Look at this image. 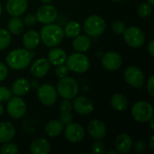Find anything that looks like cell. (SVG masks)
<instances>
[{
	"mask_svg": "<svg viewBox=\"0 0 154 154\" xmlns=\"http://www.w3.org/2000/svg\"><path fill=\"white\" fill-rule=\"evenodd\" d=\"M32 52L29 50L23 49H15L10 51L6 56V64L7 66L14 70H22L27 68L32 61Z\"/></svg>",
	"mask_w": 154,
	"mask_h": 154,
	"instance_id": "1",
	"label": "cell"
},
{
	"mask_svg": "<svg viewBox=\"0 0 154 154\" xmlns=\"http://www.w3.org/2000/svg\"><path fill=\"white\" fill-rule=\"evenodd\" d=\"M40 38L47 47L53 48L62 42L64 38V31L58 24H54L53 23H48L42 28Z\"/></svg>",
	"mask_w": 154,
	"mask_h": 154,
	"instance_id": "2",
	"label": "cell"
},
{
	"mask_svg": "<svg viewBox=\"0 0 154 154\" xmlns=\"http://www.w3.org/2000/svg\"><path fill=\"white\" fill-rule=\"evenodd\" d=\"M57 93L63 99H73L79 92V84L71 77H64L60 79L57 85Z\"/></svg>",
	"mask_w": 154,
	"mask_h": 154,
	"instance_id": "3",
	"label": "cell"
},
{
	"mask_svg": "<svg viewBox=\"0 0 154 154\" xmlns=\"http://www.w3.org/2000/svg\"><path fill=\"white\" fill-rule=\"evenodd\" d=\"M66 66L69 70L76 73H84L88 71L90 67V61L88 56L83 52H74L67 57Z\"/></svg>",
	"mask_w": 154,
	"mask_h": 154,
	"instance_id": "4",
	"label": "cell"
},
{
	"mask_svg": "<svg viewBox=\"0 0 154 154\" xmlns=\"http://www.w3.org/2000/svg\"><path fill=\"white\" fill-rule=\"evenodd\" d=\"M106 27V24L104 18L96 14L88 16L83 23V29L89 37H97L101 35L105 32Z\"/></svg>",
	"mask_w": 154,
	"mask_h": 154,
	"instance_id": "5",
	"label": "cell"
},
{
	"mask_svg": "<svg viewBox=\"0 0 154 154\" xmlns=\"http://www.w3.org/2000/svg\"><path fill=\"white\" fill-rule=\"evenodd\" d=\"M131 114L135 121L140 123H147L153 117V107L146 101H137L134 104Z\"/></svg>",
	"mask_w": 154,
	"mask_h": 154,
	"instance_id": "6",
	"label": "cell"
},
{
	"mask_svg": "<svg viewBox=\"0 0 154 154\" xmlns=\"http://www.w3.org/2000/svg\"><path fill=\"white\" fill-rule=\"evenodd\" d=\"M124 34L125 42L132 48H141L145 42V35L143 32L136 26H131L126 28Z\"/></svg>",
	"mask_w": 154,
	"mask_h": 154,
	"instance_id": "7",
	"label": "cell"
},
{
	"mask_svg": "<svg viewBox=\"0 0 154 154\" xmlns=\"http://www.w3.org/2000/svg\"><path fill=\"white\" fill-rule=\"evenodd\" d=\"M124 77L127 84L135 88H141L145 82V76L143 70L136 66H129L124 72Z\"/></svg>",
	"mask_w": 154,
	"mask_h": 154,
	"instance_id": "8",
	"label": "cell"
},
{
	"mask_svg": "<svg viewBox=\"0 0 154 154\" xmlns=\"http://www.w3.org/2000/svg\"><path fill=\"white\" fill-rule=\"evenodd\" d=\"M7 106H6V110L8 115L14 118V119H20L22 118L27 110V106H26V103L24 102V100L23 98H21L20 97H12L8 101H7Z\"/></svg>",
	"mask_w": 154,
	"mask_h": 154,
	"instance_id": "9",
	"label": "cell"
},
{
	"mask_svg": "<svg viewBox=\"0 0 154 154\" xmlns=\"http://www.w3.org/2000/svg\"><path fill=\"white\" fill-rule=\"evenodd\" d=\"M37 95L40 102L47 106L54 105L58 97L56 88L50 84H44L40 86L37 88Z\"/></svg>",
	"mask_w": 154,
	"mask_h": 154,
	"instance_id": "10",
	"label": "cell"
},
{
	"mask_svg": "<svg viewBox=\"0 0 154 154\" xmlns=\"http://www.w3.org/2000/svg\"><path fill=\"white\" fill-rule=\"evenodd\" d=\"M37 21L43 24H48L53 23L58 16V11L55 6L50 4H44L41 7L38 8L36 12Z\"/></svg>",
	"mask_w": 154,
	"mask_h": 154,
	"instance_id": "11",
	"label": "cell"
},
{
	"mask_svg": "<svg viewBox=\"0 0 154 154\" xmlns=\"http://www.w3.org/2000/svg\"><path fill=\"white\" fill-rule=\"evenodd\" d=\"M64 134L66 139L73 143H77L81 142L86 134L84 127L78 124V123H69L66 125L65 130H64Z\"/></svg>",
	"mask_w": 154,
	"mask_h": 154,
	"instance_id": "12",
	"label": "cell"
},
{
	"mask_svg": "<svg viewBox=\"0 0 154 154\" xmlns=\"http://www.w3.org/2000/svg\"><path fill=\"white\" fill-rule=\"evenodd\" d=\"M101 63L106 70L115 71L120 69L122 65V57L116 51H108L103 55Z\"/></svg>",
	"mask_w": 154,
	"mask_h": 154,
	"instance_id": "13",
	"label": "cell"
},
{
	"mask_svg": "<svg viewBox=\"0 0 154 154\" xmlns=\"http://www.w3.org/2000/svg\"><path fill=\"white\" fill-rule=\"evenodd\" d=\"M50 68L51 64L48 60L45 58H39L32 63L30 67V72L34 78L41 79L46 76L50 70Z\"/></svg>",
	"mask_w": 154,
	"mask_h": 154,
	"instance_id": "14",
	"label": "cell"
},
{
	"mask_svg": "<svg viewBox=\"0 0 154 154\" xmlns=\"http://www.w3.org/2000/svg\"><path fill=\"white\" fill-rule=\"evenodd\" d=\"M74 98L75 99L72 103V107L78 114L87 116L93 112L94 105L89 98L86 97H77Z\"/></svg>",
	"mask_w": 154,
	"mask_h": 154,
	"instance_id": "15",
	"label": "cell"
},
{
	"mask_svg": "<svg viewBox=\"0 0 154 154\" xmlns=\"http://www.w3.org/2000/svg\"><path fill=\"white\" fill-rule=\"evenodd\" d=\"M27 0H7L5 7L7 13L12 16H20L26 11Z\"/></svg>",
	"mask_w": 154,
	"mask_h": 154,
	"instance_id": "16",
	"label": "cell"
},
{
	"mask_svg": "<svg viewBox=\"0 0 154 154\" xmlns=\"http://www.w3.org/2000/svg\"><path fill=\"white\" fill-rule=\"evenodd\" d=\"M88 133L96 140H101L106 136V125L100 120H92L88 125Z\"/></svg>",
	"mask_w": 154,
	"mask_h": 154,
	"instance_id": "17",
	"label": "cell"
},
{
	"mask_svg": "<svg viewBox=\"0 0 154 154\" xmlns=\"http://www.w3.org/2000/svg\"><path fill=\"white\" fill-rule=\"evenodd\" d=\"M30 151L33 154H48L51 152V144L45 138L39 137L32 142Z\"/></svg>",
	"mask_w": 154,
	"mask_h": 154,
	"instance_id": "18",
	"label": "cell"
},
{
	"mask_svg": "<svg viewBox=\"0 0 154 154\" xmlns=\"http://www.w3.org/2000/svg\"><path fill=\"white\" fill-rule=\"evenodd\" d=\"M31 89L30 81L24 78H19L14 81L12 85V93L14 96L22 97L26 95Z\"/></svg>",
	"mask_w": 154,
	"mask_h": 154,
	"instance_id": "19",
	"label": "cell"
},
{
	"mask_svg": "<svg viewBox=\"0 0 154 154\" xmlns=\"http://www.w3.org/2000/svg\"><path fill=\"white\" fill-rule=\"evenodd\" d=\"M41 38L38 32L34 30H30L23 34V44L27 50H34L39 46Z\"/></svg>",
	"mask_w": 154,
	"mask_h": 154,
	"instance_id": "20",
	"label": "cell"
},
{
	"mask_svg": "<svg viewBox=\"0 0 154 154\" xmlns=\"http://www.w3.org/2000/svg\"><path fill=\"white\" fill-rule=\"evenodd\" d=\"M116 148L120 153H127L133 148V140L126 134H119L116 140Z\"/></svg>",
	"mask_w": 154,
	"mask_h": 154,
	"instance_id": "21",
	"label": "cell"
},
{
	"mask_svg": "<svg viewBox=\"0 0 154 154\" xmlns=\"http://www.w3.org/2000/svg\"><path fill=\"white\" fill-rule=\"evenodd\" d=\"M15 135V128L10 122L0 123V143H5L13 140Z\"/></svg>",
	"mask_w": 154,
	"mask_h": 154,
	"instance_id": "22",
	"label": "cell"
},
{
	"mask_svg": "<svg viewBox=\"0 0 154 154\" xmlns=\"http://www.w3.org/2000/svg\"><path fill=\"white\" fill-rule=\"evenodd\" d=\"M90 46L91 40L88 35L79 34L78 36L74 37V40L72 42V47L78 52H86L89 50Z\"/></svg>",
	"mask_w": 154,
	"mask_h": 154,
	"instance_id": "23",
	"label": "cell"
},
{
	"mask_svg": "<svg viewBox=\"0 0 154 154\" xmlns=\"http://www.w3.org/2000/svg\"><path fill=\"white\" fill-rule=\"evenodd\" d=\"M67 60V54L60 48H53L48 54V60L54 66L64 64Z\"/></svg>",
	"mask_w": 154,
	"mask_h": 154,
	"instance_id": "24",
	"label": "cell"
},
{
	"mask_svg": "<svg viewBox=\"0 0 154 154\" xmlns=\"http://www.w3.org/2000/svg\"><path fill=\"white\" fill-rule=\"evenodd\" d=\"M64 129V125L60 120H51L45 125V133L50 137L59 136Z\"/></svg>",
	"mask_w": 154,
	"mask_h": 154,
	"instance_id": "25",
	"label": "cell"
},
{
	"mask_svg": "<svg viewBox=\"0 0 154 154\" xmlns=\"http://www.w3.org/2000/svg\"><path fill=\"white\" fill-rule=\"evenodd\" d=\"M110 103H111L112 107L115 110L119 111V112L125 111L128 107L127 98L125 97V96L120 93H116L115 95H113V97H111Z\"/></svg>",
	"mask_w": 154,
	"mask_h": 154,
	"instance_id": "26",
	"label": "cell"
},
{
	"mask_svg": "<svg viewBox=\"0 0 154 154\" xmlns=\"http://www.w3.org/2000/svg\"><path fill=\"white\" fill-rule=\"evenodd\" d=\"M7 26L8 32L14 35L22 33V32L23 31V22L22 21V19L19 18V16H13L8 21Z\"/></svg>",
	"mask_w": 154,
	"mask_h": 154,
	"instance_id": "27",
	"label": "cell"
},
{
	"mask_svg": "<svg viewBox=\"0 0 154 154\" xmlns=\"http://www.w3.org/2000/svg\"><path fill=\"white\" fill-rule=\"evenodd\" d=\"M63 31H64V36H67L69 38H74L79 34H80L81 25L79 22L70 21L65 25Z\"/></svg>",
	"mask_w": 154,
	"mask_h": 154,
	"instance_id": "28",
	"label": "cell"
},
{
	"mask_svg": "<svg viewBox=\"0 0 154 154\" xmlns=\"http://www.w3.org/2000/svg\"><path fill=\"white\" fill-rule=\"evenodd\" d=\"M11 35L5 29H0V51L6 49L11 43Z\"/></svg>",
	"mask_w": 154,
	"mask_h": 154,
	"instance_id": "29",
	"label": "cell"
},
{
	"mask_svg": "<svg viewBox=\"0 0 154 154\" xmlns=\"http://www.w3.org/2000/svg\"><path fill=\"white\" fill-rule=\"evenodd\" d=\"M137 12H138V14L140 17L146 18L149 15H151V14L152 13V5H151L148 2L142 3L138 7Z\"/></svg>",
	"mask_w": 154,
	"mask_h": 154,
	"instance_id": "30",
	"label": "cell"
},
{
	"mask_svg": "<svg viewBox=\"0 0 154 154\" xmlns=\"http://www.w3.org/2000/svg\"><path fill=\"white\" fill-rule=\"evenodd\" d=\"M19 152L18 150V147L14 144V143H12L10 142H7V143H5L4 145L1 147L0 149V153H17Z\"/></svg>",
	"mask_w": 154,
	"mask_h": 154,
	"instance_id": "31",
	"label": "cell"
},
{
	"mask_svg": "<svg viewBox=\"0 0 154 154\" xmlns=\"http://www.w3.org/2000/svg\"><path fill=\"white\" fill-rule=\"evenodd\" d=\"M126 29V25L122 21H116L112 24V30L116 34H123Z\"/></svg>",
	"mask_w": 154,
	"mask_h": 154,
	"instance_id": "32",
	"label": "cell"
},
{
	"mask_svg": "<svg viewBox=\"0 0 154 154\" xmlns=\"http://www.w3.org/2000/svg\"><path fill=\"white\" fill-rule=\"evenodd\" d=\"M105 150H106V146H105L104 143L101 142L100 140L96 141L91 147V152L93 154L104 153Z\"/></svg>",
	"mask_w": 154,
	"mask_h": 154,
	"instance_id": "33",
	"label": "cell"
},
{
	"mask_svg": "<svg viewBox=\"0 0 154 154\" xmlns=\"http://www.w3.org/2000/svg\"><path fill=\"white\" fill-rule=\"evenodd\" d=\"M12 97V91L6 87L0 86V102H7Z\"/></svg>",
	"mask_w": 154,
	"mask_h": 154,
	"instance_id": "34",
	"label": "cell"
},
{
	"mask_svg": "<svg viewBox=\"0 0 154 154\" xmlns=\"http://www.w3.org/2000/svg\"><path fill=\"white\" fill-rule=\"evenodd\" d=\"M69 73V69L67 66L61 64V65H59L57 66V68L55 69V74L58 78L60 79H62L64 77H66Z\"/></svg>",
	"mask_w": 154,
	"mask_h": 154,
	"instance_id": "35",
	"label": "cell"
},
{
	"mask_svg": "<svg viewBox=\"0 0 154 154\" xmlns=\"http://www.w3.org/2000/svg\"><path fill=\"white\" fill-rule=\"evenodd\" d=\"M72 119H73V117H72V115L70 114V112H60V116H59V120L64 125L71 123L72 122Z\"/></svg>",
	"mask_w": 154,
	"mask_h": 154,
	"instance_id": "36",
	"label": "cell"
},
{
	"mask_svg": "<svg viewBox=\"0 0 154 154\" xmlns=\"http://www.w3.org/2000/svg\"><path fill=\"white\" fill-rule=\"evenodd\" d=\"M134 150L136 151V152H138V153H143L146 151L147 144H146V143L143 140H137L134 143Z\"/></svg>",
	"mask_w": 154,
	"mask_h": 154,
	"instance_id": "37",
	"label": "cell"
},
{
	"mask_svg": "<svg viewBox=\"0 0 154 154\" xmlns=\"http://www.w3.org/2000/svg\"><path fill=\"white\" fill-rule=\"evenodd\" d=\"M59 108H60V112H71V110H72V103L68 99H64L60 104Z\"/></svg>",
	"mask_w": 154,
	"mask_h": 154,
	"instance_id": "38",
	"label": "cell"
},
{
	"mask_svg": "<svg viewBox=\"0 0 154 154\" xmlns=\"http://www.w3.org/2000/svg\"><path fill=\"white\" fill-rule=\"evenodd\" d=\"M23 23H24L27 26H33V25H35L36 23H37L36 15L32 14H29L25 15L24 18H23Z\"/></svg>",
	"mask_w": 154,
	"mask_h": 154,
	"instance_id": "39",
	"label": "cell"
},
{
	"mask_svg": "<svg viewBox=\"0 0 154 154\" xmlns=\"http://www.w3.org/2000/svg\"><path fill=\"white\" fill-rule=\"evenodd\" d=\"M8 75V69L5 63L0 61V82L5 80Z\"/></svg>",
	"mask_w": 154,
	"mask_h": 154,
	"instance_id": "40",
	"label": "cell"
},
{
	"mask_svg": "<svg viewBox=\"0 0 154 154\" xmlns=\"http://www.w3.org/2000/svg\"><path fill=\"white\" fill-rule=\"evenodd\" d=\"M147 91L149 92V94L153 97L154 96V77L153 76H151L150 79H148L147 81Z\"/></svg>",
	"mask_w": 154,
	"mask_h": 154,
	"instance_id": "41",
	"label": "cell"
},
{
	"mask_svg": "<svg viewBox=\"0 0 154 154\" xmlns=\"http://www.w3.org/2000/svg\"><path fill=\"white\" fill-rule=\"evenodd\" d=\"M148 52L152 57L154 56V40H152L148 45Z\"/></svg>",
	"mask_w": 154,
	"mask_h": 154,
	"instance_id": "42",
	"label": "cell"
},
{
	"mask_svg": "<svg viewBox=\"0 0 154 154\" xmlns=\"http://www.w3.org/2000/svg\"><path fill=\"white\" fill-rule=\"evenodd\" d=\"M30 85H31V88H35V89H37V88L40 87L39 83H38L36 80H32V81L30 82Z\"/></svg>",
	"mask_w": 154,
	"mask_h": 154,
	"instance_id": "43",
	"label": "cell"
},
{
	"mask_svg": "<svg viewBox=\"0 0 154 154\" xmlns=\"http://www.w3.org/2000/svg\"><path fill=\"white\" fill-rule=\"evenodd\" d=\"M150 147H151L152 151L154 152V136L153 135H152V137H151V139H150Z\"/></svg>",
	"mask_w": 154,
	"mask_h": 154,
	"instance_id": "44",
	"label": "cell"
},
{
	"mask_svg": "<svg viewBox=\"0 0 154 154\" xmlns=\"http://www.w3.org/2000/svg\"><path fill=\"white\" fill-rule=\"evenodd\" d=\"M149 122H150V127H151V130L153 132L154 131V121H153V117L152 118H151L150 120H149Z\"/></svg>",
	"mask_w": 154,
	"mask_h": 154,
	"instance_id": "45",
	"label": "cell"
},
{
	"mask_svg": "<svg viewBox=\"0 0 154 154\" xmlns=\"http://www.w3.org/2000/svg\"><path fill=\"white\" fill-rule=\"evenodd\" d=\"M3 113H4V106H3V105L1 104V102H0V116L3 115Z\"/></svg>",
	"mask_w": 154,
	"mask_h": 154,
	"instance_id": "46",
	"label": "cell"
},
{
	"mask_svg": "<svg viewBox=\"0 0 154 154\" xmlns=\"http://www.w3.org/2000/svg\"><path fill=\"white\" fill-rule=\"evenodd\" d=\"M41 2L42 4H50V3L52 2V0H41Z\"/></svg>",
	"mask_w": 154,
	"mask_h": 154,
	"instance_id": "47",
	"label": "cell"
},
{
	"mask_svg": "<svg viewBox=\"0 0 154 154\" xmlns=\"http://www.w3.org/2000/svg\"><path fill=\"white\" fill-rule=\"evenodd\" d=\"M107 154H118V152L117 151H109V152H107Z\"/></svg>",
	"mask_w": 154,
	"mask_h": 154,
	"instance_id": "48",
	"label": "cell"
},
{
	"mask_svg": "<svg viewBox=\"0 0 154 154\" xmlns=\"http://www.w3.org/2000/svg\"><path fill=\"white\" fill-rule=\"evenodd\" d=\"M147 2H148V3H150V4H151V5H154V0H147Z\"/></svg>",
	"mask_w": 154,
	"mask_h": 154,
	"instance_id": "49",
	"label": "cell"
},
{
	"mask_svg": "<svg viewBox=\"0 0 154 154\" xmlns=\"http://www.w3.org/2000/svg\"><path fill=\"white\" fill-rule=\"evenodd\" d=\"M1 14H2V5L0 3V15H1Z\"/></svg>",
	"mask_w": 154,
	"mask_h": 154,
	"instance_id": "50",
	"label": "cell"
},
{
	"mask_svg": "<svg viewBox=\"0 0 154 154\" xmlns=\"http://www.w3.org/2000/svg\"><path fill=\"white\" fill-rule=\"evenodd\" d=\"M113 1H115V2H120V1H123V0H113Z\"/></svg>",
	"mask_w": 154,
	"mask_h": 154,
	"instance_id": "51",
	"label": "cell"
}]
</instances>
